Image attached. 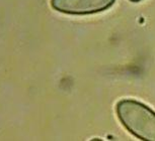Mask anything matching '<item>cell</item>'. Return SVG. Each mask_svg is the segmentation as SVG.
<instances>
[{
    "instance_id": "6da1fadb",
    "label": "cell",
    "mask_w": 155,
    "mask_h": 141,
    "mask_svg": "<svg viewBox=\"0 0 155 141\" xmlns=\"http://www.w3.org/2000/svg\"><path fill=\"white\" fill-rule=\"evenodd\" d=\"M121 124L136 138L155 141V111L135 99H122L116 105Z\"/></svg>"
},
{
    "instance_id": "7a4b0ae2",
    "label": "cell",
    "mask_w": 155,
    "mask_h": 141,
    "mask_svg": "<svg viewBox=\"0 0 155 141\" xmlns=\"http://www.w3.org/2000/svg\"><path fill=\"white\" fill-rule=\"evenodd\" d=\"M116 0H50L55 11L67 15H89L110 9Z\"/></svg>"
},
{
    "instance_id": "3957f363",
    "label": "cell",
    "mask_w": 155,
    "mask_h": 141,
    "mask_svg": "<svg viewBox=\"0 0 155 141\" xmlns=\"http://www.w3.org/2000/svg\"><path fill=\"white\" fill-rule=\"evenodd\" d=\"M130 2H133V3H138V2H141L142 0H129Z\"/></svg>"
}]
</instances>
